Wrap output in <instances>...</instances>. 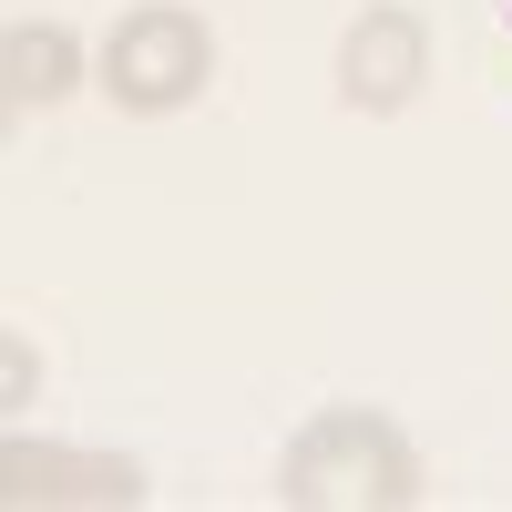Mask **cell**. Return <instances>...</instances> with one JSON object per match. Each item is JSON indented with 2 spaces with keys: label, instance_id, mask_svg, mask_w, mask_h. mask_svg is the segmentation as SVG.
I'll use <instances>...</instances> for the list:
<instances>
[{
  "label": "cell",
  "instance_id": "4",
  "mask_svg": "<svg viewBox=\"0 0 512 512\" xmlns=\"http://www.w3.org/2000/svg\"><path fill=\"white\" fill-rule=\"evenodd\" d=\"M420 82H431V21L410 0H369L338 31V103L349 113H410Z\"/></svg>",
  "mask_w": 512,
  "mask_h": 512
},
{
  "label": "cell",
  "instance_id": "5",
  "mask_svg": "<svg viewBox=\"0 0 512 512\" xmlns=\"http://www.w3.org/2000/svg\"><path fill=\"white\" fill-rule=\"evenodd\" d=\"M93 82V52L62 31V21H11L0 31V103L11 113H52Z\"/></svg>",
  "mask_w": 512,
  "mask_h": 512
},
{
  "label": "cell",
  "instance_id": "1",
  "mask_svg": "<svg viewBox=\"0 0 512 512\" xmlns=\"http://www.w3.org/2000/svg\"><path fill=\"white\" fill-rule=\"evenodd\" d=\"M277 502L287 512H410L431 502V472L390 410L338 400L318 420H297V441L277 451Z\"/></svg>",
  "mask_w": 512,
  "mask_h": 512
},
{
  "label": "cell",
  "instance_id": "3",
  "mask_svg": "<svg viewBox=\"0 0 512 512\" xmlns=\"http://www.w3.org/2000/svg\"><path fill=\"white\" fill-rule=\"evenodd\" d=\"M0 502H11V512H134L144 502V461L21 431L11 451H0Z\"/></svg>",
  "mask_w": 512,
  "mask_h": 512
},
{
  "label": "cell",
  "instance_id": "2",
  "mask_svg": "<svg viewBox=\"0 0 512 512\" xmlns=\"http://www.w3.org/2000/svg\"><path fill=\"white\" fill-rule=\"evenodd\" d=\"M93 82L113 93V113H185L205 82H216V21L185 11V0H134L113 31H103V52H93Z\"/></svg>",
  "mask_w": 512,
  "mask_h": 512
}]
</instances>
